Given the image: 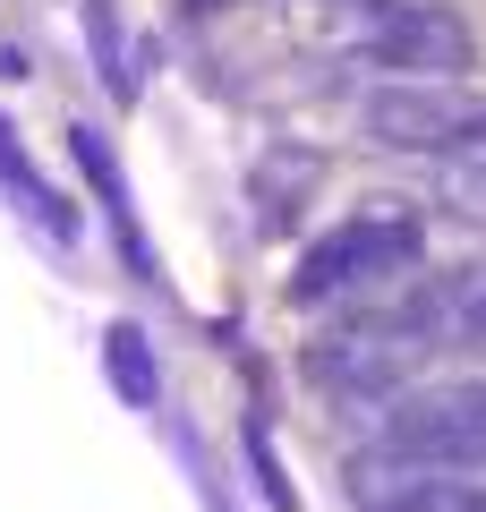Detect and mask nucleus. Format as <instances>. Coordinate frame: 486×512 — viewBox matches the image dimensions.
<instances>
[{"label": "nucleus", "mask_w": 486, "mask_h": 512, "mask_svg": "<svg viewBox=\"0 0 486 512\" xmlns=\"http://www.w3.org/2000/svg\"><path fill=\"white\" fill-rule=\"evenodd\" d=\"M444 197L461 205L469 222H486V111L452 137V154H444Z\"/></svg>", "instance_id": "12"}, {"label": "nucleus", "mask_w": 486, "mask_h": 512, "mask_svg": "<svg viewBox=\"0 0 486 512\" xmlns=\"http://www.w3.org/2000/svg\"><path fill=\"white\" fill-rule=\"evenodd\" d=\"M316 180H324V154L316 146H299V137H273L265 154L248 163V205H256V231H299V214H307V197H316Z\"/></svg>", "instance_id": "7"}, {"label": "nucleus", "mask_w": 486, "mask_h": 512, "mask_svg": "<svg viewBox=\"0 0 486 512\" xmlns=\"http://www.w3.org/2000/svg\"><path fill=\"white\" fill-rule=\"evenodd\" d=\"M359 512H486V478L469 470H410V461H359Z\"/></svg>", "instance_id": "6"}, {"label": "nucleus", "mask_w": 486, "mask_h": 512, "mask_svg": "<svg viewBox=\"0 0 486 512\" xmlns=\"http://www.w3.org/2000/svg\"><path fill=\"white\" fill-rule=\"evenodd\" d=\"M86 43L111 69V94H137V43H128V26H120V0H86Z\"/></svg>", "instance_id": "13"}, {"label": "nucleus", "mask_w": 486, "mask_h": 512, "mask_svg": "<svg viewBox=\"0 0 486 512\" xmlns=\"http://www.w3.org/2000/svg\"><path fill=\"white\" fill-rule=\"evenodd\" d=\"M69 154H77V171L103 188V214H111V231H120L128 265H137V274H154V256H145V239H137V214H128V180H120V163H111L103 128H69Z\"/></svg>", "instance_id": "10"}, {"label": "nucleus", "mask_w": 486, "mask_h": 512, "mask_svg": "<svg viewBox=\"0 0 486 512\" xmlns=\"http://www.w3.org/2000/svg\"><path fill=\"white\" fill-rule=\"evenodd\" d=\"M367 69H384L393 86H461L478 69V35L444 0H393V18L367 43Z\"/></svg>", "instance_id": "3"}, {"label": "nucleus", "mask_w": 486, "mask_h": 512, "mask_svg": "<svg viewBox=\"0 0 486 512\" xmlns=\"http://www.w3.org/2000/svg\"><path fill=\"white\" fill-rule=\"evenodd\" d=\"M188 9H222V0H188Z\"/></svg>", "instance_id": "14"}, {"label": "nucleus", "mask_w": 486, "mask_h": 512, "mask_svg": "<svg viewBox=\"0 0 486 512\" xmlns=\"http://www.w3.org/2000/svg\"><path fill=\"white\" fill-rule=\"evenodd\" d=\"M410 325L435 333V342H469V350H486V256H469V265L435 274L427 291L410 299Z\"/></svg>", "instance_id": "9"}, {"label": "nucleus", "mask_w": 486, "mask_h": 512, "mask_svg": "<svg viewBox=\"0 0 486 512\" xmlns=\"http://www.w3.org/2000/svg\"><path fill=\"white\" fill-rule=\"evenodd\" d=\"M376 453L410 470H486V376H444L393 393L376 419Z\"/></svg>", "instance_id": "2"}, {"label": "nucleus", "mask_w": 486, "mask_h": 512, "mask_svg": "<svg viewBox=\"0 0 486 512\" xmlns=\"http://www.w3.org/2000/svg\"><path fill=\"white\" fill-rule=\"evenodd\" d=\"M393 18V0H290L282 26L299 52L316 60H367V43H376V26Z\"/></svg>", "instance_id": "8"}, {"label": "nucleus", "mask_w": 486, "mask_h": 512, "mask_svg": "<svg viewBox=\"0 0 486 512\" xmlns=\"http://www.w3.org/2000/svg\"><path fill=\"white\" fill-rule=\"evenodd\" d=\"M418 350H427V333L410 325V308L384 316V325H342L324 333L316 350H307V376L324 384V393H350V402H393V393H410V367Z\"/></svg>", "instance_id": "4"}, {"label": "nucleus", "mask_w": 486, "mask_h": 512, "mask_svg": "<svg viewBox=\"0 0 486 512\" xmlns=\"http://www.w3.org/2000/svg\"><path fill=\"white\" fill-rule=\"evenodd\" d=\"M469 120H478V111L452 86H384V94H367V137L393 146V154H435V163H444Z\"/></svg>", "instance_id": "5"}, {"label": "nucleus", "mask_w": 486, "mask_h": 512, "mask_svg": "<svg viewBox=\"0 0 486 512\" xmlns=\"http://www.w3.org/2000/svg\"><path fill=\"white\" fill-rule=\"evenodd\" d=\"M103 367H111V393H120L128 410H154L162 402V384H154V350H145L137 325H111L103 333Z\"/></svg>", "instance_id": "11"}, {"label": "nucleus", "mask_w": 486, "mask_h": 512, "mask_svg": "<svg viewBox=\"0 0 486 512\" xmlns=\"http://www.w3.org/2000/svg\"><path fill=\"white\" fill-rule=\"evenodd\" d=\"M418 248H427V222L410 197H367V214L333 222L299 248V274H290V308H324L342 291H367L384 274H410Z\"/></svg>", "instance_id": "1"}]
</instances>
